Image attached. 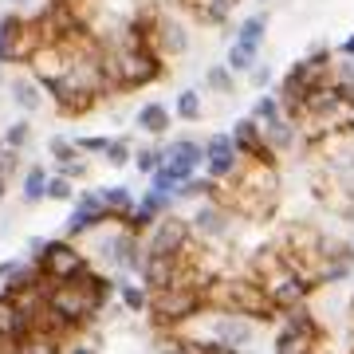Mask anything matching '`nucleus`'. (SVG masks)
I'll use <instances>...</instances> for the list:
<instances>
[{"label":"nucleus","instance_id":"f257e3e1","mask_svg":"<svg viewBox=\"0 0 354 354\" xmlns=\"http://www.w3.org/2000/svg\"><path fill=\"white\" fill-rule=\"evenodd\" d=\"M205 307L213 311H228V315H248V319H272L276 304L264 291L260 279L248 276H216L205 291Z\"/></svg>","mask_w":354,"mask_h":354},{"label":"nucleus","instance_id":"f03ea898","mask_svg":"<svg viewBox=\"0 0 354 354\" xmlns=\"http://www.w3.org/2000/svg\"><path fill=\"white\" fill-rule=\"evenodd\" d=\"M150 319L153 327L162 330H177L181 323H189L193 315L205 311V291H193V288H162V291H150Z\"/></svg>","mask_w":354,"mask_h":354},{"label":"nucleus","instance_id":"7ed1b4c3","mask_svg":"<svg viewBox=\"0 0 354 354\" xmlns=\"http://www.w3.org/2000/svg\"><path fill=\"white\" fill-rule=\"evenodd\" d=\"M36 264L44 268V276H51L55 283H71V279L87 276V256L79 252L75 244L67 241H48L44 244V252L36 256Z\"/></svg>","mask_w":354,"mask_h":354},{"label":"nucleus","instance_id":"20e7f679","mask_svg":"<svg viewBox=\"0 0 354 354\" xmlns=\"http://www.w3.org/2000/svg\"><path fill=\"white\" fill-rule=\"evenodd\" d=\"M193 236V225L185 216L165 213L158 225L150 228V241H146V256H177L185 248V241Z\"/></svg>","mask_w":354,"mask_h":354},{"label":"nucleus","instance_id":"39448f33","mask_svg":"<svg viewBox=\"0 0 354 354\" xmlns=\"http://www.w3.org/2000/svg\"><path fill=\"white\" fill-rule=\"evenodd\" d=\"M232 142H236V150L248 158V162H264V165H276V150L268 146V138H264V127L256 122L252 114H244V118H236L232 122Z\"/></svg>","mask_w":354,"mask_h":354},{"label":"nucleus","instance_id":"423d86ee","mask_svg":"<svg viewBox=\"0 0 354 354\" xmlns=\"http://www.w3.org/2000/svg\"><path fill=\"white\" fill-rule=\"evenodd\" d=\"M241 165H244V153L236 150L232 134H213V138L205 142V169H209L213 181H228Z\"/></svg>","mask_w":354,"mask_h":354},{"label":"nucleus","instance_id":"0eeeda50","mask_svg":"<svg viewBox=\"0 0 354 354\" xmlns=\"http://www.w3.org/2000/svg\"><path fill=\"white\" fill-rule=\"evenodd\" d=\"M99 252H102V260H111L114 268H122V272H134L138 268L142 272V260H146V248L138 244V232H114V236H102L99 241Z\"/></svg>","mask_w":354,"mask_h":354},{"label":"nucleus","instance_id":"6e6552de","mask_svg":"<svg viewBox=\"0 0 354 354\" xmlns=\"http://www.w3.org/2000/svg\"><path fill=\"white\" fill-rule=\"evenodd\" d=\"M232 209H225L221 201H205L197 213H193V236H201V241H225L228 232H232Z\"/></svg>","mask_w":354,"mask_h":354},{"label":"nucleus","instance_id":"1a4fd4ad","mask_svg":"<svg viewBox=\"0 0 354 354\" xmlns=\"http://www.w3.org/2000/svg\"><path fill=\"white\" fill-rule=\"evenodd\" d=\"M197 165H205V146L201 142H189V138H181V142H169L165 146V174L174 177V181H185V177L197 174Z\"/></svg>","mask_w":354,"mask_h":354},{"label":"nucleus","instance_id":"9d476101","mask_svg":"<svg viewBox=\"0 0 354 354\" xmlns=\"http://www.w3.org/2000/svg\"><path fill=\"white\" fill-rule=\"evenodd\" d=\"M106 216H111V213H106L99 189L83 193V197L75 201V209H71V216H67V236H83V232H91V228H99Z\"/></svg>","mask_w":354,"mask_h":354},{"label":"nucleus","instance_id":"9b49d317","mask_svg":"<svg viewBox=\"0 0 354 354\" xmlns=\"http://www.w3.org/2000/svg\"><path fill=\"white\" fill-rule=\"evenodd\" d=\"M177 268H181L177 256H146V260H142V283H146V291L174 288Z\"/></svg>","mask_w":354,"mask_h":354},{"label":"nucleus","instance_id":"f8f14e48","mask_svg":"<svg viewBox=\"0 0 354 354\" xmlns=\"http://www.w3.org/2000/svg\"><path fill=\"white\" fill-rule=\"evenodd\" d=\"M158 51L162 55H185L189 51V32L174 16H158Z\"/></svg>","mask_w":354,"mask_h":354},{"label":"nucleus","instance_id":"ddd939ff","mask_svg":"<svg viewBox=\"0 0 354 354\" xmlns=\"http://www.w3.org/2000/svg\"><path fill=\"white\" fill-rule=\"evenodd\" d=\"M134 127L142 130V134H153V138H162L165 130H169V106L165 102H142L138 114H134Z\"/></svg>","mask_w":354,"mask_h":354},{"label":"nucleus","instance_id":"4468645a","mask_svg":"<svg viewBox=\"0 0 354 354\" xmlns=\"http://www.w3.org/2000/svg\"><path fill=\"white\" fill-rule=\"evenodd\" d=\"M260 127H264V138H268V146H272V150H291V146H295V138H299V127H295V122H291L288 114H279V118H272V122H260Z\"/></svg>","mask_w":354,"mask_h":354},{"label":"nucleus","instance_id":"2eb2a0df","mask_svg":"<svg viewBox=\"0 0 354 354\" xmlns=\"http://www.w3.org/2000/svg\"><path fill=\"white\" fill-rule=\"evenodd\" d=\"M44 83H39V79H12V102L16 106H20V111H28V114H36L39 106H44Z\"/></svg>","mask_w":354,"mask_h":354},{"label":"nucleus","instance_id":"dca6fc26","mask_svg":"<svg viewBox=\"0 0 354 354\" xmlns=\"http://www.w3.org/2000/svg\"><path fill=\"white\" fill-rule=\"evenodd\" d=\"M12 354H59V335L36 327L32 335H24L20 342H12Z\"/></svg>","mask_w":354,"mask_h":354},{"label":"nucleus","instance_id":"f3484780","mask_svg":"<svg viewBox=\"0 0 354 354\" xmlns=\"http://www.w3.org/2000/svg\"><path fill=\"white\" fill-rule=\"evenodd\" d=\"M264 32H268V16H264V12H252L248 20H241V28H236V44L260 51V44H264Z\"/></svg>","mask_w":354,"mask_h":354},{"label":"nucleus","instance_id":"a211bd4d","mask_svg":"<svg viewBox=\"0 0 354 354\" xmlns=\"http://www.w3.org/2000/svg\"><path fill=\"white\" fill-rule=\"evenodd\" d=\"M20 197H24V205H39L44 197H48V169H44V165H28Z\"/></svg>","mask_w":354,"mask_h":354},{"label":"nucleus","instance_id":"6ab92c4d","mask_svg":"<svg viewBox=\"0 0 354 354\" xmlns=\"http://www.w3.org/2000/svg\"><path fill=\"white\" fill-rule=\"evenodd\" d=\"M99 197H102V205H106V213H111V216H122V221H127V213L134 209V197H130L127 185H102Z\"/></svg>","mask_w":354,"mask_h":354},{"label":"nucleus","instance_id":"aec40b11","mask_svg":"<svg viewBox=\"0 0 354 354\" xmlns=\"http://www.w3.org/2000/svg\"><path fill=\"white\" fill-rule=\"evenodd\" d=\"M225 64H228V71H232V75H248V71L260 64V51L244 48V44H236V39H232V48H228Z\"/></svg>","mask_w":354,"mask_h":354},{"label":"nucleus","instance_id":"412c9836","mask_svg":"<svg viewBox=\"0 0 354 354\" xmlns=\"http://www.w3.org/2000/svg\"><path fill=\"white\" fill-rule=\"evenodd\" d=\"M48 153L55 158V165H59V169H64V165L83 162V150H79L71 138H64V134H51V138H48Z\"/></svg>","mask_w":354,"mask_h":354},{"label":"nucleus","instance_id":"4be33fe9","mask_svg":"<svg viewBox=\"0 0 354 354\" xmlns=\"http://www.w3.org/2000/svg\"><path fill=\"white\" fill-rule=\"evenodd\" d=\"M216 181L213 177H185V181H177L174 197L177 201H197V197H213Z\"/></svg>","mask_w":354,"mask_h":354},{"label":"nucleus","instance_id":"5701e85b","mask_svg":"<svg viewBox=\"0 0 354 354\" xmlns=\"http://www.w3.org/2000/svg\"><path fill=\"white\" fill-rule=\"evenodd\" d=\"M158 221H162V213H158L153 205H146V201H138L127 213V228H130V232H146V228H153Z\"/></svg>","mask_w":354,"mask_h":354},{"label":"nucleus","instance_id":"b1692460","mask_svg":"<svg viewBox=\"0 0 354 354\" xmlns=\"http://www.w3.org/2000/svg\"><path fill=\"white\" fill-rule=\"evenodd\" d=\"M174 111H177V118H185V122H197V118L205 114V106H201V95H197L193 87H185L181 95H177Z\"/></svg>","mask_w":354,"mask_h":354},{"label":"nucleus","instance_id":"393cba45","mask_svg":"<svg viewBox=\"0 0 354 354\" xmlns=\"http://www.w3.org/2000/svg\"><path fill=\"white\" fill-rule=\"evenodd\" d=\"M205 83L213 91H221V95H236V75L228 71V64H213L205 71Z\"/></svg>","mask_w":354,"mask_h":354},{"label":"nucleus","instance_id":"a878e982","mask_svg":"<svg viewBox=\"0 0 354 354\" xmlns=\"http://www.w3.org/2000/svg\"><path fill=\"white\" fill-rule=\"evenodd\" d=\"M118 291H122V307H127L130 315H142V311L150 307V295H146L142 288H134V283H127V279L118 283Z\"/></svg>","mask_w":354,"mask_h":354},{"label":"nucleus","instance_id":"bb28decb","mask_svg":"<svg viewBox=\"0 0 354 354\" xmlns=\"http://www.w3.org/2000/svg\"><path fill=\"white\" fill-rule=\"evenodd\" d=\"M134 165H138V174L150 177L153 169H162L165 165V146H146V150L134 153Z\"/></svg>","mask_w":354,"mask_h":354},{"label":"nucleus","instance_id":"cd10ccee","mask_svg":"<svg viewBox=\"0 0 354 354\" xmlns=\"http://www.w3.org/2000/svg\"><path fill=\"white\" fill-rule=\"evenodd\" d=\"M283 114V106H279V95H260L252 106V118L256 122H272V118H279Z\"/></svg>","mask_w":354,"mask_h":354},{"label":"nucleus","instance_id":"c85d7f7f","mask_svg":"<svg viewBox=\"0 0 354 354\" xmlns=\"http://www.w3.org/2000/svg\"><path fill=\"white\" fill-rule=\"evenodd\" d=\"M127 162H134L130 138H111V146H106V165H114V169H122Z\"/></svg>","mask_w":354,"mask_h":354},{"label":"nucleus","instance_id":"c756f323","mask_svg":"<svg viewBox=\"0 0 354 354\" xmlns=\"http://www.w3.org/2000/svg\"><path fill=\"white\" fill-rule=\"evenodd\" d=\"M4 142H8V150H24L28 142H32V127H28V122H8Z\"/></svg>","mask_w":354,"mask_h":354},{"label":"nucleus","instance_id":"7c9ffc66","mask_svg":"<svg viewBox=\"0 0 354 354\" xmlns=\"http://www.w3.org/2000/svg\"><path fill=\"white\" fill-rule=\"evenodd\" d=\"M48 197H51V201H71V197H75V189H71V177H64V174L48 177Z\"/></svg>","mask_w":354,"mask_h":354},{"label":"nucleus","instance_id":"2f4dec72","mask_svg":"<svg viewBox=\"0 0 354 354\" xmlns=\"http://www.w3.org/2000/svg\"><path fill=\"white\" fill-rule=\"evenodd\" d=\"M330 75H335L339 87H354V59H342L339 55V64L330 67Z\"/></svg>","mask_w":354,"mask_h":354},{"label":"nucleus","instance_id":"473e14b6","mask_svg":"<svg viewBox=\"0 0 354 354\" xmlns=\"http://www.w3.org/2000/svg\"><path fill=\"white\" fill-rule=\"evenodd\" d=\"M150 189H153V193H169V197H174L177 181H174L169 174H165V169H153V174H150Z\"/></svg>","mask_w":354,"mask_h":354},{"label":"nucleus","instance_id":"72a5a7b5","mask_svg":"<svg viewBox=\"0 0 354 354\" xmlns=\"http://www.w3.org/2000/svg\"><path fill=\"white\" fill-rule=\"evenodd\" d=\"M75 146H79L83 153H106L111 138H91V134H83V138H75Z\"/></svg>","mask_w":354,"mask_h":354},{"label":"nucleus","instance_id":"f704fd0d","mask_svg":"<svg viewBox=\"0 0 354 354\" xmlns=\"http://www.w3.org/2000/svg\"><path fill=\"white\" fill-rule=\"evenodd\" d=\"M272 75H276V71H272V64H256L252 71H248V83H252V87H268V83H272Z\"/></svg>","mask_w":354,"mask_h":354},{"label":"nucleus","instance_id":"c9c22d12","mask_svg":"<svg viewBox=\"0 0 354 354\" xmlns=\"http://www.w3.org/2000/svg\"><path fill=\"white\" fill-rule=\"evenodd\" d=\"M16 165H20V150H4V153H0V174H4V177L12 174Z\"/></svg>","mask_w":354,"mask_h":354},{"label":"nucleus","instance_id":"e433bc0d","mask_svg":"<svg viewBox=\"0 0 354 354\" xmlns=\"http://www.w3.org/2000/svg\"><path fill=\"white\" fill-rule=\"evenodd\" d=\"M12 8H20V12H28V16H36V12H44V8H48V0H12Z\"/></svg>","mask_w":354,"mask_h":354},{"label":"nucleus","instance_id":"4c0bfd02","mask_svg":"<svg viewBox=\"0 0 354 354\" xmlns=\"http://www.w3.org/2000/svg\"><path fill=\"white\" fill-rule=\"evenodd\" d=\"M12 24H16V12L0 16V48H4V39H8V32H12Z\"/></svg>","mask_w":354,"mask_h":354},{"label":"nucleus","instance_id":"58836bf2","mask_svg":"<svg viewBox=\"0 0 354 354\" xmlns=\"http://www.w3.org/2000/svg\"><path fill=\"white\" fill-rule=\"evenodd\" d=\"M335 51H339L342 59H354V36H346V39H342V44H339Z\"/></svg>","mask_w":354,"mask_h":354},{"label":"nucleus","instance_id":"ea45409f","mask_svg":"<svg viewBox=\"0 0 354 354\" xmlns=\"http://www.w3.org/2000/svg\"><path fill=\"white\" fill-rule=\"evenodd\" d=\"M71 354H99V351H95V346H87V342H83V346H71Z\"/></svg>","mask_w":354,"mask_h":354},{"label":"nucleus","instance_id":"a19ab883","mask_svg":"<svg viewBox=\"0 0 354 354\" xmlns=\"http://www.w3.org/2000/svg\"><path fill=\"white\" fill-rule=\"evenodd\" d=\"M4 181H8V177L0 174V201H4Z\"/></svg>","mask_w":354,"mask_h":354},{"label":"nucleus","instance_id":"79ce46f5","mask_svg":"<svg viewBox=\"0 0 354 354\" xmlns=\"http://www.w3.org/2000/svg\"><path fill=\"white\" fill-rule=\"evenodd\" d=\"M346 311H351V327H354V299H351V307H346Z\"/></svg>","mask_w":354,"mask_h":354},{"label":"nucleus","instance_id":"37998d69","mask_svg":"<svg viewBox=\"0 0 354 354\" xmlns=\"http://www.w3.org/2000/svg\"><path fill=\"white\" fill-rule=\"evenodd\" d=\"M4 150H8V142H4V138H0V153H4Z\"/></svg>","mask_w":354,"mask_h":354},{"label":"nucleus","instance_id":"c03bdc74","mask_svg":"<svg viewBox=\"0 0 354 354\" xmlns=\"http://www.w3.org/2000/svg\"><path fill=\"white\" fill-rule=\"evenodd\" d=\"M260 4H272V0H260Z\"/></svg>","mask_w":354,"mask_h":354},{"label":"nucleus","instance_id":"a18cd8bd","mask_svg":"<svg viewBox=\"0 0 354 354\" xmlns=\"http://www.w3.org/2000/svg\"><path fill=\"white\" fill-rule=\"evenodd\" d=\"M351 339H354V327H351Z\"/></svg>","mask_w":354,"mask_h":354},{"label":"nucleus","instance_id":"49530a36","mask_svg":"<svg viewBox=\"0 0 354 354\" xmlns=\"http://www.w3.org/2000/svg\"><path fill=\"white\" fill-rule=\"evenodd\" d=\"M0 79H4V75H0Z\"/></svg>","mask_w":354,"mask_h":354}]
</instances>
